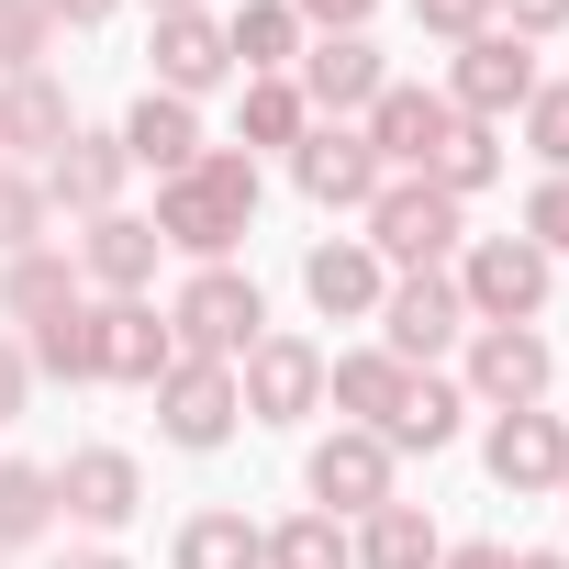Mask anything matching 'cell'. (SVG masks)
Instances as JSON below:
<instances>
[{"mask_svg": "<svg viewBox=\"0 0 569 569\" xmlns=\"http://www.w3.org/2000/svg\"><path fill=\"white\" fill-rule=\"evenodd\" d=\"M246 212H257L246 157H190V168H179V190H168V234H179V246H234V234H246Z\"/></svg>", "mask_w": 569, "mask_h": 569, "instance_id": "cell-1", "label": "cell"}, {"mask_svg": "<svg viewBox=\"0 0 569 569\" xmlns=\"http://www.w3.org/2000/svg\"><path fill=\"white\" fill-rule=\"evenodd\" d=\"M179 325H190V347H257V291H246V279H190V291H179Z\"/></svg>", "mask_w": 569, "mask_h": 569, "instance_id": "cell-2", "label": "cell"}, {"mask_svg": "<svg viewBox=\"0 0 569 569\" xmlns=\"http://www.w3.org/2000/svg\"><path fill=\"white\" fill-rule=\"evenodd\" d=\"M313 491H325V502H380V491H391V447H380V436L313 447Z\"/></svg>", "mask_w": 569, "mask_h": 569, "instance_id": "cell-3", "label": "cell"}, {"mask_svg": "<svg viewBox=\"0 0 569 569\" xmlns=\"http://www.w3.org/2000/svg\"><path fill=\"white\" fill-rule=\"evenodd\" d=\"M469 291H480L491 313H536V302H547V257H536V246H480V257H469Z\"/></svg>", "mask_w": 569, "mask_h": 569, "instance_id": "cell-4", "label": "cell"}, {"mask_svg": "<svg viewBox=\"0 0 569 569\" xmlns=\"http://www.w3.org/2000/svg\"><path fill=\"white\" fill-rule=\"evenodd\" d=\"M447 101H425V90H391L380 101V134H369V157H447Z\"/></svg>", "mask_w": 569, "mask_h": 569, "instance_id": "cell-5", "label": "cell"}, {"mask_svg": "<svg viewBox=\"0 0 569 569\" xmlns=\"http://www.w3.org/2000/svg\"><path fill=\"white\" fill-rule=\"evenodd\" d=\"M369 179H380L369 134H313V146H302V190H313V201H369Z\"/></svg>", "mask_w": 569, "mask_h": 569, "instance_id": "cell-6", "label": "cell"}, {"mask_svg": "<svg viewBox=\"0 0 569 569\" xmlns=\"http://www.w3.org/2000/svg\"><path fill=\"white\" fill-rule=\"evenodd\" d=\"M447 234H458V201H447V190H391V201H380V246H391V257H436Z\"/></svg>", "mask_w": 569, "mask_h": 569, "instance_id": "cell-7", "label": "cell"}, {"mask_svg": "<svg viewBox=\"0 0 569 569\" xmlns=\"http://www.w3.org/2000/svg\"><path fill=\"white\" fill-rule=\"evenodd\" d=\"M558 469H569L558 425H547V413H502V436H491V480L525 491V480H558Z\"/></svg>", "mask_w": 569, "mask_h": 569, "instance_id": "cell-8", "label": "cell"}, {"mask_svg": "<svg viewBox=\"0 0 569 569\" xmlns=\"http://www.w3.org/2000/svg\"><path fill=\"white\" fill-rule=\"evenodd\" d=\"M68 513H90V525H123L134 513V458H112V447H90V458H68Z\"/></svg>", "mask_w": 569, "mask_h": 569, "instance_id": "cell-9", "label": "cell"}, {"mask_svg": "<svg viewBox=\"0 0 569 569\" xmlns=\"http://www.w3.org/2000/svg\"><path fill=\"white\" fill-rule=\"evenodd\" d=\"M447 336H458V291H447V279H402V291H391V347L425 358V347H447Z\"/></svg>", "mask_w": 569, "mask_h": 569, "instance_id": "cell-10", "label": "cell"}, {"mask_svg": "<svg viewBox=\"0 0 569 569\" xmlns=\"http://www.w3.org/2000/svg\"><path fill=\"white\" fill-rule=\"evenodd\" d=\"M223 425H234V391H223L212 369H179V380H168V436H179V447H223Z\"/></svg>", "mask_w": 569, "mask_h": 569, "instance_id": "cell-11", "label": "cell"}, {"mask_svg": "<svg viewBox=\"0 0 569 569\" xmlns=\"http://www.w3.org/2000/svg\"><path fill=\"white\" fill-rule=\"evenodd\" d=\"M525 90H536L525 46H502V34H491V46H469V68H458V101H469V112H502V101H525Z\"/></svg>", "mask_w": 569, "mask_h": 569, "instance_id": "cell-12", "label": "cell"}, {"mask_svg": "<svg viewBox=\"0 0 569 569\" xmlns=\"http://www.w3.org/2000/svg\"><path fill=\"white\" fill-rule=\"evenodd\" d=\"M480 391H491V402H513V413H525V402H536V391H547V347H536V336H513V325H502V336H491V347H480Z\"/></svg>", "mask_w": 569, "mask_h": 569, "instance_id": "cell-13", "label": "cell"}, {"mask_svg": "<svg viewBox=\"0 0 569 569\" xmlns=\"http://www.w3.org/2000/svg\"><path fill=\"white\" fill-rule=\"evenodd\" d=\"M458 436V391L447 380H402L391 391V447H447Z\"/></svg>", "mask_w": 569, "mask_h": 569, "instance_id": "cell-14", "label": "cell"}, {"mask_svg": "<svg viewBox=\"0 0 569 569\" xmlns=\"http://www.w3.org/2000/svg\"><path fill=\"white\" fill-rule=\"evenodd\" d=\"M157 68H168V90H212V79H223V34L179 12V23L157 34Z\"/></svg>", "mask_w": 569, "mask_h": 569, "instance_id": "cell-15", "label": "cell"}, {"mask_svg": "<svg viewBox=\"0 0 569 569\" xmlns=\"http://www.w3.org/2000/svg\"><path fill=\"white\" fill-rule=\"evenodd\" d=\"M123 146H134L146 168H190V157H201V134H190V112H179V101H134Z\"/></svg>", "mask_w": 569, "mask_h": 569, "instance_id": "cell-16", "label": "cell"}, {"mask_svg": "<svg viewBox=\"0 0 569 569\" xmlns=\"http://www.w3.org/2000/svg\"><path fill=\"white\" fill-rule=\"evenodd\" d=\"M302 291H313L325 313H369V291H380V268H369L358 246H325V257L302 268Z\"/></svg>", "mask_w": 569, "mask_h": 569, "instance_id": "cell-17", "label": "cell"}, {"mask_svg": "<svg viewBox=\"0 0 569 569\" xmlns=\"http://www.w3.org/2000/svg\"><path fill=\"white\" fill-rule=\"evenodd\" d=\"M268 547L246 536V513H201L190 536H179V569H257Z\"/></svg>", "mask_w": 569, "mask_h": 569, "instance_id": "cell-18", "label": "cell"}, {"mask_svg": "<svg viewBox=\"0 0 569 569\" xmlns=\"http://www.w3.org/2000/svg\"><path fill=\"white\" fill-rule=\"evenodd\" d=\"M313 380H325V369H313V347H257V402H268V413H302V402H313Z\"/></svg>", "mask_w": 569, "mask_h": 569, "instance_id": "cell-19", "label": "cell"}, {"mask_svg": "<svg viewBox=\"0 0 569 569\" xmlns=\"http://www.w3.org/2000/svg\"><path fill=\"white\" fill-rule=\"evenodd\" d=\"M101 369H123V380H157V369H168V336H157L146 313H112V325H101Z\"/></svg>", "mask_w": 569, "mask_h": 569, "instance_id": "cell-20", "label": "cell"}, {"mask_svg": "<svg viewBox=\"0 0 569 569\" xmlns=\"http://www.w3.org/2000/svg\"><path fill=\"white\" fill-rule=\"evenodd\" d=\"M313 90H325V101H369V90H380V57H369L358 34H336V46L313 57Z\"/></svg>", "mask_w": 569, "mask_h": 569, "instance_id": "cell-21", "label": "cell"}, {"mask_svg": "<svg viewBox=\"0 0 569 569\" xmlns=\"http://www.w3.org/2000/svg\"><path fill=\"white\" fill-rule=\"evenodd\" d=\"M436 558V536L402 513V502H380V525H369V569H425Z\"/></svg>", "mask_w": 569, "mask_h": 569, "instance_id": "cell-22", "label": "cell"}, {"mask_svg": "<svg viewBox=\"0 0 569 569\" xmlns=\"http://www.w3.org/2000/svg\"><path fill=\"white\" fill-rule=\"evenodd\" d=\"M246 68H279V57H291V12H268V0H257V12H234V34H223Z\"/></svg>", "mask_w": 569, "mask_h": 569, "instance_id": "cell-23", "label": "cell"}, {"mask_svg": "<svg viewBox=\"0 0 569 569\" xmlns=\"http://www.w3.org/2000/svg\"><path fill=\"white\" fill-rule=\"evenodd\" d=\"M146 257H157L146 223H101V234H90V268H101V279H146Z\"/></svg>", "mask_w": 569, "mask_h": 569, "instance_id": "cell-24", "label": "cell"}, {"mask_svg": "<svg viewBox=\"0 0 569 569\" xmlns=\"http://www.w3.org/2000/svg\"><path fill=\"white\" fill-rule=\"evenodd\" d=\"M0 134H12V146H34V134H57V90H46V79H23L12 101H0Z\"/></svg>", "mask_w": 569, "mask_h": 569, "instance_id": "cell-25", "label": "cell"}, {"mask_svg": "<svg viewBox=\"0 0 569 569\" xmlns=\"http://www.w3.org/2000/svg\"><path fill=\"white\" fill-rule=\"evenodd\" d=\"M268 558H279V569H347V536H336V525H291Z\"/></svg>", "mask_w": 569, "mask_h": 569, "instance_id": "cell-26", "label": "cell"}, {"mask_svg": "<svg viewBox=\"0 0 569 569\" xmlns=\"http://www.w3.org/2000/svg\"><path fill=\"white\" fill-rule=\"evenodd\" d=\"M336 391H347L358 413H391V391H402V369H391V358H347V369H336Z\"/></svg>", "mask_w": 569, "mask_h": 569, "instance_id": "cell-27", "label": "cell"}, {"mask_svg": "<svg viewBox=\"0 0 569 569\" xmlns=\"http://www.w3.org/2000/svg\"><path fill=\"white\" fill-rule=\"evenodd\" d=\"M46 525V480L34 469H0V536H34Z\"/></svg>", "mask_w": 569, "mask_h": 569, "instance_id": "cell-28", "label": "cell"}, {"mask_svg": "<svg viewBox=\"0 0 569 569\" xmlns=\"http://www.w3.org/2000/svg\"><path fill=\"white\" fill-rule=\"evenodd\" d=\"M57 190H68V201H101V190H112V146H79V157H57Z\"/></svg>", "mask_w": 569, "mask_h": 569, "instance_id": "cell-29", "label": "cell"}, {"mask_svg": "<svg viewBox=\"0 0 569 569\" xmlns=\"http://www.w3.org/2000/svg\"><path fill=\"white\" fill-rule=\"evenodd\" d=\"M246 134L291 146V134H302V101H291V90H257V101H246Z\"/></svg>", "mask_w": 569, "mask_h": 569, "instance_id": "cell-30", "label": "cell"}, {"mask_svg": "<svg viewBox=\"0 0 569 569\" xmlns=\"http://www.w3.org/2000/svg\"><path fill=\"white\" fill-rule=\"evenodd\" d=\"M536 157H547V168H569V90H547V101H536Z\"/></svg>", "mask_w": 569, "mask_h": 569, "instance_id": "cell-31", "label": "cell"}, {"mask_svg": "<svg viewBox=\"0 0 569 569\" xmlns=\"http://www.w3.org/2000/svg\"><path fill=\"white\" fill-rule=\"evenodd\" d=\"M57 291H68V279H57V268H12V313H46Z\"/></svg>", "mask_w": 569, "mask_h": 569, "instance_id": "cell-32", "label": "cell"}, {"mask_svg": "<svg viewBox=\"0 0 569 569\" xmlns=\"http://www.w3.org/2000/svg\"><path fill=\"white\" fill-rule=\"evenodd\" d=\"M0 57H34V0H0Z\"/></svg>", "mask_w": 569, "mask_h": 569, "instance_id": "cell-33", "label": "cell"}, {"mask_svg": "<svg viewBox=\"0 0 569 569\" xmlns=\"http://www.w3.org/2000/svg\"><path fill=\"white\" fill-rule=\"evenodd\" d=\"M536 234H558V246H569V179H547V190H536Z\"/></svg>", "mask_w": 569, "mask_h": 569, "instance_id": "cell-34", "label": "cell"}, {"mask_svg": "<svg viewBox=\"0 0 569 569\" xmlns=\"http://www.w3.org/2000/svg\"><path fill=\"white\" fill-rule=\"evenodd\" d=\"M413 12H425L436 34H469V23H480V0H413Z\"/></svg>", "mask_w": 569, "mask_h": 569, "instance_id": "cell-35", "label": "cell"}, {"mask_svg": "<svg viewBox=\"0 0 569 569\" xmlns=\"http://www.w3.org/2000/svg\"><path fill=\"white\" fill-rule=\"evenodd\" d=\"M34 234V190H0V246H23Z\"/></svg>", "mask_w": 569, "mask_h": 569, "instance_id": "cell-36", "label": "cell"}, {"mask_svg": "<svg viewBox=\"0 0 569 569\" xmlns=\"http://www.w3.org/2000/svg\"><path fill=\"white\" fill-rule=\"evenodd\" d=\"M46 12H68V23H101V12H112V0H46Z\"/></svg>", "mask_w": 569, "mask_h": 569, "instance_id": "cell-37", "label": "cell"}, {"mask_svg": "<svg viewBox=\"0 0 569 569\" xmlns=\"http://www.w3.org/2000/svg\"><path fill=\"white\" fill-rule=\"evenodd\" d=\"M569 12V0H513V23H558Z\"/></svg>", "mask_w": 569, "mask_h": 569, "instance_id": "cell-38", "label": "cell"}, {"mask_svg": "<svg viewBox=\"0 0 569 569\" xmlns=\"http://www.w3.org/2000/svg\"><path fill=\"white\" fill-rule=\"evenodd\" d=\"M458 569H513V558L502 547H458Z\"/></svg>", "mask_w": 569, "mask_h": 569, "instance_id": "cell-39", "label": "cell"}, {"mask_svg": "<svg viewBox=\"0 0 569 569\" xmlns=\"http://www.w3.org/2000/svg\"><path fill=\"white\" fill-rule=\"evenodd\" d=\"M12 402H23V369H12V358H0V413H12Z\"/></svg>", "mask_w": 569, "mask_h": 569, "instance_id": "cell-40", "label": "cell"}, {"mask_svg": "<svg viewBox=\"0 0 569 569\" xmlns=\"http://www.w3.org/2000/svg\"><path fill=\"white\" fill-rule=\"evenodd\" d=\"M313 12H325V23H358V12H369V0H313Z\"/></svg>", "mask_w": 569, "mask_h": 569, "instance_id": "cell-41", "label": "cell"}, {"mask_svg": "<svg viewBox=\"0 0 569 569\" xmlns=\"http://www.w3.org/2000/svg\"><path fill=\"white\" fill-rule=\"evenodd\" d=\"M57 569H112V558H57Z\"/></svg>", "mask_w": 569, "mask_h": 569, "instance_id": "cell-42", "label": "cell"}, {"mask_svg": "<svg viewBox=\"0 0 569 569\" xmlns=\"http://www.w3.org/2000/svg\"><path fill=\"white\" fill-rule=\"evenodd\" d=\"M513 569H569V558H513Z\"/></svg>", "mask_w": 569, "mask_h": 569, "instance_id": "cell-43", "label": "cell"}, {"mask_svg": "<svg viewBox=\"0 0 569 569\" xmlns=\"http://www.w3.org/2000/svg\"><path fill=\"white\" fill-rule=\"evenodd\" d=\"M168 12H190V0H168Z\"/></svg>", "mask_w": 569, "mask_h": 569, "instance_id": "cell-44", "label": "cell"}]
</instances>
